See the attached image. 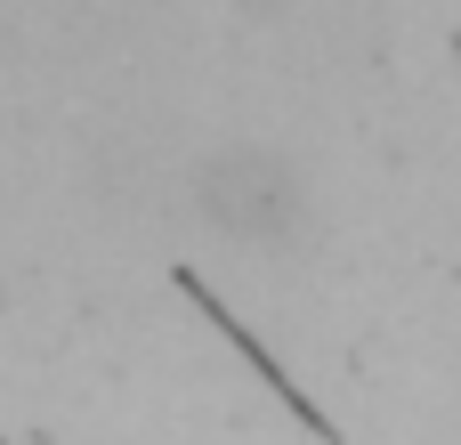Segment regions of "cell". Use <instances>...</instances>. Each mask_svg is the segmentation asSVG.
Segmentation results:
<instances>
[{
  "label": "cell",
  "instance_id": "1",
  "mask_svg": "<svg viewBox=\"0 0 461 445\" xmlns=\"http://www.w3.org/2000/svg\"><path fill=\"white\" fill-rule=\"evenodd\" d=\"M203 211H211L219 227H235V235H276V227L300 211V186H292V170H284L276 154L243 146V154H219V162L203 170Z\"/></svg>",
  "mask_w": 461,
  "mask_h": 445
}]
</instances>
